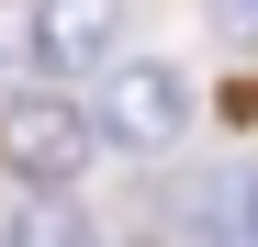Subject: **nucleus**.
Returning a JSON list of instances; mask_svg holds the SVG:
<instances>
[{
    "label": "nucleus",
    "instance_id": "f257e3e1",
    "mask_svg": "<svg viewBox=\"0 0 258 247\" xmlns=\"http://www.w3.org/2000/svg\"><path fill=\"white\" fill-rule=\"evenodd\" d=\"M90 157H101V124L79 90H12L0 101V169L23 191H79Z\"/></svg>",
    "mask_w": 258,
    "mask_h": 247
},
{
    "label": "nucleus",
    "instance_id": "f03ea898",
    "mask_svg": "<svg viewBox=\"0 0 258 247\" xmlns=\"http://www.w3.org/2000/svg\"><path fill=\"white\" fill-rule=\"evenodd\" d=\"M90 124H101V146H123V157H168L191 135V68L180 56H112Z\"/></svg>",
    "mask_w": 258,
    "mask_h": 247
},
{
    "label": "nucleus",
    "instance_id": "7ed1b4c3",
    "mask_svg": "<svg viewBox=\"0 0 258 247\" xmlns=\"http://www.w3.org/2000/svg\"><path fill=\"white\" fill-rule=\"evenodd\" d=\"M23 56H34V90L101 79L123 56V0H34L23 12Z\"/></svg>",
    "mask_w": 258,
    "mask_h": 247
},
{
    "label": "nucleus",
    "instance_id": "20e7f679",
    "mask_svg": "<svg viewBox=\"0 0 258 247\" xmlns=\"http://www.w3.org/2000/svg\"><path fill=\"white\" fill-rule=\"evenodd\" d=\"M0 247H101V225L79 214V191H34L23 214H0Z\"/></svg>",
    "mask_w": 258,
    "mask_h": 247
},
{
    "label": "nucleus",
    "instance_id": "39448f33",
    "mask_svg": "<svg viewBox=\"0 0 258 247\" xmlns=\"http://www.w3.org/2000/svg\"><path fill=\"white\" fill-rule=\"evenodd\" d=\"M180 225H191L202 247H258V236H247V214H236V191H225V169L180 180Z\"/></svg>",
    "mask_w": 258,
    "mask_h": 247
},
{
    "label": "nucleus",
    "instance_id": "423d86ee",
    "mask_svg": "<svg viewBox=\"0 0 258 247\" xmlns=\"http://www.w3.org/2000/svg\"><path fill=\"white\" fill-rule=\"evenodd\" d=\"M213 12V34H225V45H258V0H202Z\"/></svg>",
    "mask_w": 258,
    "mask_h": 247
},
{
    "label": "nucleus",
    "instance_id": "0eeeda50",
    "mask_svg": "<svg viewBox=\"0 0 258 247\" xmlns=\"http://www.w3.org/2000/svg\"><path fill=\"white\" fill-rule=\"evenodd\" d=\"M225 191H236V214H247V236H258V157H225Z\"/></svg>",
    "mask_w": 258,
    "mask_h": 247
},
{
    "label": "nucleus",
    "instance_id": "6e6552de",
    "mask_svg": "<svg viewBox=\"0 0 258 247\" xmlns=\"http://www.w3.org/2000/svg\"><path fill=\"white\" fill-rule=\"evenodd\" d=\"M123 247H168V236H123Z\"/></svg>",
    "mask_w": 258,
    "mask_h": 247
}]
</instances>
